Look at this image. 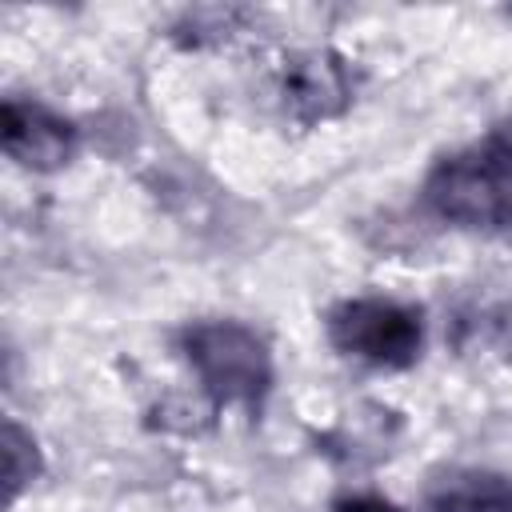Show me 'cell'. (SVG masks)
Returning <instances> with one entry per match:
<instances>
[{
    "label": "cell",
    "instance_id": "cell-6",
    "mask_svg": "<svg viewBox=\"0 0 512 512\" xmlns=\"http://www.w3.org/2000/svg\"><path fill=\"white\" fill-rule=\"evenodd\" d=\"M428 512H512V476L488 468H448L424 488Z\"/></svg>",
    "mask_w": 512,
    "mask_h": 512
},
{
    "label": "cell",
    "instance_id": "cell-4",
    "mask_svg": "<svg viewBox=\"0 0 512 512\" xmlns=\"http://www.w3.org/2000/svg\"><path fill=\"white\" fill-rule=\"evenodd\" d=\"M352 92H356L352 64L332 48L296 52L280 68V96H284L288 112L304 124L340 116L352 104Z\"/></svg>",
    "mask_w": 512,
    "mask_h": 512
},
{
    "label": "cell",
    "instance_id": "cell-1",
    "mask_svg": "<svg viewBox=\"0 0 512 512\" xmlns=\"http://www.w3.org/2000/svg\"><path fill=\"white\" fill-rule=\"evenodd\" d=\"M424 196L460 228L512 232V160L492 136L436 160L424 180Z\"/></svg>",
    "mask_w": 512,
    "mask_h": 512
},
{
    "label": "cell",
    "instance_id": "cell-9",
    "mask_svg": "<svg viewBox=\"0 0 512 512\" xmlns=\"http://www.w3.org/2000/svg\"><path fill=\"white\" fill-rule=\"evenodd\" d=\"M332 512H400L392 500L384 496H372V492H356V496H344L332 504Z\"/></svg>",
    "mask_w": 512,
    "mask_h": 512
},
{
    "label": "cell",
    "instance_id": "cell-8",
    "mask_svg": "<svg viewBox=\"0 0 512 512\" xmlns=\"http://www.w3.org/2000/svg\"><path fill=\"white\" fill-rule=\"evenodd\" d=\"M240 16H244L240 8H196V12L184 16L180 28H192L184 36L188 44H204L208 36H228V20H240Z\"/></svg>",
    "mask_w": 512,
    "mask_h": 512
},
{
    "label": "cell",
    "instance_id": "cell-7",
    "mask_svg": "<svg viewBox=\"0 0 512 512\" xmlns=\"http://www.w3.org/2000/svg\"><path fill=\"white\" fill-rule=\"evenodd\" d=\"M36 476H40V448H36L32 432H24L16 420H4V480H8V500H16Z\"/></svg>",
    "mask_w": 512,
    "mask_h": 512
},
{
    "label": "cell",
    "instance_id": "cell-10",
    "mask_svg": "<svg viewBox=\"0 0 512 512\" xmlns=\"http://www.w3.org/2000/svg\"><path fill=\"white\" fill-rule=\"evenodd\" d=\"M488 136H492V140H496V144H500V148H504V152L512 156V120H504V124H496V128H492Z\"/></svg>",
    "mask_w": 512,
    "mask_h": 512
},
{
    "label": "cell",
    "instance_id": "cell-3",
    "mask_svg": "<svg viewBox=\"0 0 512 512\" xmlns=\"http://www.w3.org/2000/svg\"><path fill=\"white\" fill-rule=\"evenodd\" d=\"M328 340L376 368H408L420 356V312L388 296H352L328 312Z\"/></svg>",
    "mask_w": 512,
    "mask_h": 512
},
{
    "label": "cell",
    "instance_id": "cell-5",
    "mask_svg": "<svg viewBox=\"0 0 512 512\" xmlns=\"http://www.w3.org/2000/svg\"><path fill=\"white\" fill-rule=\"evenodd\" d=\"M0 140L4 152L32 172L64 168L76 152V128L64 116H56L36 100H16V96H8L0 108Z\"/></svg>",
    "mask_w": 512,
    "mask_h": 512
},
{
    "label": "cell",
    "instance_id": "cell-2",
    "mask_svg": "<svg viewBox=\"0 0 512 512\" xmlns=\"http://www.w3.org/2000/svg\"><path fill=\"white\" fill-rule=\"evenodd\" d=\"M180 348L204 388L220 404L256 408L272 384V360L264 340L236 320H200L184 328Z\"/></svg>",
    "mask_w": 512,
    "mask_h": 512
}]
</instances>
